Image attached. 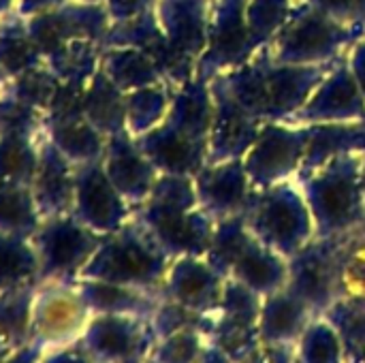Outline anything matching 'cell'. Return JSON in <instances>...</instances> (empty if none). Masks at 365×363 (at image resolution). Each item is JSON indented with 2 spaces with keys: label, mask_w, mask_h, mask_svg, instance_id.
Listing matches in <instances>:
<instances>
[{
  "label": "cell",
  "mask_w": 365,
  "mask_h": 363,
  "mask_svg": "<svg viewBox=\"0 0 365 363\" xmlns=\"http://www.w3.org/2000/svg\"><path fill=\"white\" fill-rule=\"evenodd\" d=\"M361 171H364V182H365V152L361 154Z\"/></svg>",
  "instance_id": "ee69618b"
},
{
  "label": "cell",
  "mask_w": 365,
  "mask_h": 363,
  "mask_svg": "<svg viewBox=\"0 0 365 363\" xmlns=\"http://www.w3.org/2000/svg\"><path fill=\"white\" fill-rule=\"evenodd\" d=\"M261 308H263V297L259 293H255L252 289H248L246 285H242L235 278H227L222 300H220L216 315L259 327Z\"/></svg>",
  "instance_id": "d590c367"
},
{
  "label": "cell",
  "mask_w": 365,
  "mask_h": 363,
  "mask_svg": "<svg viewBox=\"0 0 365 363\" xmlns=\"http://www.w3.org/2000/svg\"><path fill=\"white\" fill-rule=\"evenodd\" d=\"M156 0H109L107 6H109V15L113 17V21H126V19H133L150 9H154Z\"/></svg>",
  "instance_id": "ab89813d"
},
{
  "label": "cell",
  "mask_w": 365,
  "mask_h": 363,
  "mask_svg": "<svg viewBox=\"0 0 365 363\" xmlns=\"http://www.w3.org/2000/svg\"><path fill=\"white\" fill-rule=\"evenodd\" d=\"M212 319H214V315H201V312H195L178 302L160 297V304L150 321H152L156 338H165V336H171V334H178L184 329H201L207 336Z\"/></svg>",
  "instance_id": "e575fe53"
},
{
  "label": "cell",
  "mask_w": 365,
  "mask_h": 363,
  "mask_svg": "<svg viewBox=\"0 0 365 363\" xmlns=\"http://www.w3.org/2000/svg\"><path fill=\"white\" fill-rule=\"evenodd\" d=\"M229 278H235L261 297H267L272 293L287 289L289 259L252 235L240 252V257L235 259Z\"/></svg>",
  "instance_id": "44dd1931"
},
{
  "label": "cell",
  "mask_w": 365,
  "mask_h": 363,
  "mask_svg": "<svg viewBox=\"0 0 365 363\" xmlns=\"http://www.w3.org/2000/svg\"><path fill=\"white\" fill-rule=\"evenodd\" d=\"M171 86L167 81L126 92V131L141 137L156 128L169 113Z\"/></svg>",
  "instance_id": "484cf974"
},
{
  "label": "cell",
  "mask_w": 365,
  "mask_h": 363,
  "mask_svg": "<svg viewBox=\"0 0 365 363\" xmlns=\"http://www.w3.org/2000/svg\"><path fill=\"white\" fill-rule=\"evenodd\" d=\"M77 287L92 315H130L152 319L160 304V295L135 287L90 278H79Z\"/></svg>",
  "instance_id": "cb8c5ba5"
},
{
  "label": "cell",
  "mask_w": 365,
  "mask_h": 363,
  "mask_svg": "<svg viewBox=\"0 0 365 363\" xmlns=\"http://www.w3.org/2000/svg\"><path fill=\"white\" fill-rule=\"evenodd\" d=\"M135 218L171 257H205L216 220L201 210L190 175L160 173Z\"/></svg>",
  "instance_id": "7a4b0ae2"
},
{
  "label": "cell",
  "mask_w": 365,
  "mask_h": 363,
  "mask_svg": "<svg viewBox=\"0 0 365 363\" xmlns=\"http://www.w3.org/2000/svg\"><path fill=\"white\" fill-rule=\"evenodd\" d=\"M79 342L96 363H148L156 334L143 317L92 315Z\"/></svg>",
  "instance_id": "8fae6325"
},
{
  "label": "cell",
  "mask_w": 365,
  "mask_h": 363,
  "mask_svg": "<svg viewBox=\"0 0 365 363\" xmlns=\"http://www.w3.org/2000/svg\"><path fill=\"white\" fill-rule=\"evenodd\" d=\"M344 26L365 30V0H306Z\"/></svg>",
  "instance_id": "8d00e7d4"
},
{
  "label": "cell",
  "mask_w": 365,
  "mask_h": 363,
  "mask_svg": "<svg viewBox=\"0 0 365 363\" xmlns=\"http://www.w3.org/2000/svg\"><path fill=\"white\" fill-rule=\"evenodd\" d=\"M227 278L205 257H178L171 261L160 297L178 302L201 315H216Z\"/></svg>",
  "instance_id": "2e32d148"
},
{
  "label": "cell",
  "mask_w": 365,
  "mask_h": 363,
  "mask_svg": "<svg viewBox=\"0 0 365 363\" xmlns=\"http://www.w3.org/2000/svg\"><path fill=\"white\" fill-rule=\"evenodd\" d=\"M340 242L314 237L289 259V285L319 317L340 300Z\"/></svg>",
  "instance_id": "30bf717a"
},
{
  "label": "cell",
  "mask_w": 365,
  "mask_h": 363,
  "mask_svg": "<svg viewBox=\"0 0 365 363\" xmlns=\"http://www.w3.org/2000/svg\"><path fill=\"white\" fill-rule=\"evenodd\" d=\"M250 237H252V231L248 229L244 214H235V216L216 220L212 244L207 248L205 259L210 261V265L216 272H220L225 278H229L235 259L240 257V252L244 250V246L248 244Z\"/></svg>",
  "instance_id": "f546056e"
},
{
  "label": "cell",
  "mask_w": 365,
  "mask_h": 363,
  "mask_svg": "<svg viewBox=\"0 0 365 363\" xmlns=\"http://www.w3.org/2000/svg\"><path fill=\"white\" fill-rule=\"evenodd\" d=\"M38 357H41V349L36 344H28L17 351H11L6 357L0 359V363H38Z\"/></svg>",
  "instance_id": "b9f144b4"
},
{
  "label": "cell",
  "mask_w": 365,
  "mask_h": 363,
  "mask_svg": "<svg viewBox=\"0 0 365 363\" xmlns=\"http://www.w3.org/2000/svg\"><path fill=\"white\" fill-rule=\"evenodd\" d=\"M323 317L340 334L349 363H365V295L340 297Z\"/></svg>",
  "instance_id": "4316f807"
},
{
  "label": "cell",
  "mask_w": 365,
  "mask_h": 363,
  "mask_svg": "<svg viewBox=\"0 0 365 363\" xmlns=\"http://www.w3.org/2000/svg\"><path fill=\"white\" fill-rule=\"evenodd\" d=\"M308 150L304 165L295 180H302L325 163L342 156V154H364L365 152V120L359 122H329V124H312Z\"/></svg>",
  "instance_id": "603a6c76"
},
{
  "label": "cell",
  "mask_w": 365,
  "mask_h": 363,
  "mask_svg": "<svg viewBox=\"0 0 365 363\" xmlns=\"http://www.w3.org/2000/svg\"><path fill=\"white\" fill-rule=\"evenodd\" d=\"M361 36L365 30L344 26L310 2L299 0L284 26L267 43V49L280 64H329L346 56Z\"/></svg>",
  "instance_id": "5b68a950"
},
{
  "label": "cell",
  "mask_w": 365,
  "mask_h": 363,
  "mask_svg": "<svg viewBox=\"0 0 365 363\" xmlns=\"http://www.w3.org/2000/svg\"><path fill=\"white\" fill-rule=\"evenodd\" d=\"M107 77L122 92H133L165 81L156 62L137 47H115L113 51H109Z\"/></svg>",
  "instance_id": "83f0119b"
},
{
  "label": "cell",
  "mask_w": 365,
  "mask_h": 363,
  "mask_svg": "<svg viewBox=\"0 0 365 363\" xmlns=\"http://www.w3.org/2000/svg\"><path fill=\"white\" fill-rule=\"evenodd\" d=\"M310 128L291 122H263L257 141L244 156L255 190L295 180L308 150Z\"/></svg>",
  "instance_id": "ba28073f"
},
{
  "label": "cell",
  "mask_w": 365,
  "mask_h": 363,
  "mask_svg": "<svg viewBox=\"0 0 365 363\" xmlns=\"http://www.w3.org/2000/svg\"><path fill=\"white\" fill-rule=\"evenodd\" d=\"M207 336L201 329H184L165 338H156L148 363H201Z\"/></svg>",
  "instance_id": "836d02e7"
},
{
  "label": "cell",
  "mask_w": 365,
  "mask_h": 363,
  "mask_svg": "<svg viewBox=\"0 0 365 363\" xmlns=\"http://www.w3.org/2000/svg\"><path fill=\"white\" fill-rule=\"evenodd\" d=\"M9 353H11V351H9L6 347H2V344H0V359H2V357H6Z\"/></svg>",
  "instance_id": "7bdbcfd3"
},
{
  "label": "cell",
  "mask_w": 365,
  "mask_h": 363,
  "mask_svg": "<svg viewBox=\"0 0 365 363\" xmlns=\"http://www.w3.org/2000/svg\"><path fill=\"white\" fill-rule=\"evenodd\" d=\"M349 64L351 71L361 88V92L365 94V36H361L351 49H349Z\"/></svg>",
  "instance_id": "60d3db41"
},
{
  "label": "cell",
  "mask_w": 365,
  "mask_h": 363,
  "mask_svg": "<svg viewBox=\"0 0 365 363\" xmlns=\"http://www.w3.org/2000/svg\"><path fill=\"white\" fill-rule=\"evenodd\" d=\"M207 342L216 347L231 363H250L261 347V336L257 325H246L214 315Z\"/></svg>",
  "instance_id": "f1b7e54d"
},
{
  "label": "cell",
  "mask_w": 365,
  "mask_h": 363,
  "mask_svg": "<svg viewBox=\"0 0 365 363\" xmlns=\"http://www.w3.org/2000/svg\"><path fill=\"white\" fill-rule=\"evenodd\" d=\"M250 363H297V347L289 342H261Z\"/></svg>",
  "instance_id": "74e56055"
},
{
  "label": "cell",
  "mask_w": 365,
  "mask_h": 363,
  "mask_svg": "<svg viewBox=\"0 0 365 363\" xmlns=\"http://www.w3.org/2000/svg\"><path fill=\"white\" fill-rule=\"evenodd\" d=\"M336 62L280 64L272 58L267 45H263L248 62L216 77H220L233 98L257 120L289 122L306 105Z\"/></svg>",
  "instance_id": "6da1fadb"
},
{
  "label": "cell",
  "mask_w": 365,
  "mask_h": 363,
  "mask_svg": "<svg viewBox=\"0 0 365 363\" xmlns=\"http://www.w3.org/2000/svg\"><path fill=\"white\" fill-rule=\"evenodd\" d=\"M210 88L214 96V120L210 128L207 165L244 158L257 141L263 122L233 98L220 77H214Z\"/></svg>",
  "instance_id": "4fadbf2b"
},
{
  "label": "cell",
  "mask_w": 365,
  "mask_h": 363,
  "mask_svg": "<svg viewBox=\"0 0 365 363\" xmlns=\"http://www.w3.org/2000/svg\"><path fill=\"white\" fill-rule=\"evenodd\" d=\"M299 0H248L246 21L257 47H263L284 26Z\"/></svg>",
  "instance_id": "1f68e13d"
},
{
  "label": "cell",
  "mask_w": 365,
  "mask_h": 363,
  "mask_svg": "<svg viewBox=\"0 0 365 363\" xmlns=\"http://www.w3.org/2000/svg\"><path fill=\"white\" fill-rule=\"evenodd\" d=\"M310 205L317 237H342L365 220L361 154H342L297 180Z\"/></svg>",
  "instance_id": "3957f363"
},
{
  "label": "cell",
  "mask_w": 365,
  "mask_h": 363,
  "mask_svg": "<svg viewBox=\"0 0 365 363\" xmlns=\"http://www.w3.org/2000/svg\"><path fill=\"white\" fill-rule=\"evenodd\" d=\"M248 0H214L210 11L207 45L197 62L195 77L212 81L248 62L259 49L246 21Z\"/></svg>",
  "instance_id": "9c48e42d"
},
{
  "label": "cell",
  "mask_w": 365,
  "mask_h": 363,
  "mask_svg": "<svg viewBox=\"0 0 365 363\" xmlns=\"http://www.w3.org/2000/svg\"><path fill=\"white\" fill-rule=\"evenodd\" d=\"M34 287L36 285H24L0 291V344L9 351L32 344Z\"/></svg>",
  "instance_id": "d4e9b609"
},
{
  "label": "cell",
  "mask_w": 365,
  "mask_h": 363,
  "mask_svg": "<svg viewBox=\"0 0 365 363\" xmlns=\"http://www.w3.org/2000/svg\"><path fill=\"white\" fill-rule=\"evenodd\" d=\"M171 257L133 216L120 231L107 235L79 278L143 289L160 295Z\"/></svg>",
  "instance_id": "277c9868"
},
{
  "label": "cell",
  "mask_w": 365,
  "mask_h": 363,
  "mask_svg": "<svg viewBox=\"0 0 365 363\" xmlns=\"http://www.w3.org/2000/svg\"><path fill=\"white\" fill-rule=\"evenodd\" d=\"M319 317L299 295L291 289H282L263 297L259 317L261 342H289L297 344L310 321Z\"/></svg>",
  "instance_id": "7402d4cb"
},
{
  "label": "cell",
  "mask_w": 365,
  "mask_h": 363,
  "mask_svg": "<svg viewBox=\"0 0 365 363\" xmlns=\"http://www.w3.org/2000/svg\"><path fill=\"white\" fill-rule=\"evenodd\" d=\"M365 295V229L342 235L340 242V297Z\"/></svg>",
  "instance_id": "d6a6232c"
},
{
  "label": "cell",
  "mask_w": 365,
  "mask_h": 363,
  "mask_svg": "<svg viewBox=\"0 0 365 363\" xmlns=\"http://www.w3.org/2000/svg\"><path fill=\"white\" fill-rule=\"evenodd\" d=\"M212 0H156V19L175 56L197 71V62L207 45Z\"/></svg>",
  "instance_id": "e0dca14e"
},
{
  "label": "cell",
  "mask_w": 365,
  "mask_h": 363,
  "mask_svg": "<svg viewBox=\"0 0 365 363\" xmlns=\"http://www.w3.org/2000/svg\"><path fill=\"white\" fill-rule=\"evenodd\" d=\"M105 173L109 175L115 190L133 208L141 205L150 197V193L160 175V171L143 154L137 139L128 131L111 135V141L107 145Z\"/></svg>",
  "instance_id": "ac0fdd59"
},
{
  "label": "cell",
  "mask_w": 365,
  "mask_h": 363,
  "mask_svg": "<svg viewBox=\"0 0 365 363\" xmlns=\"http://www.w3.org/2000/svg\"><path fill=\"white\" fill-rule=\"evenodd\" d=\"M92 312L75 282H36L32 302V344L41 351L81 340Z\"/></svg>",
  "instance_id": "52a82bcc"
},
{
  "label": "cell",
  "mask_w": 365,
  "mask_h": 363,
  "mask_svg": "<svg viewBox=\"0 0 365 363\" xmlns=\"http://www.w3.org/2000/svg\"><path fill=\"white\" fill-rule=\"evenodd\" d=\"M38 363H96L90 353L83 349L81 342L68 344V347H60V349H47L41 351Z\"/></svg>",
  "instance_id": "f35d334b"
},
{
  "label": "cell",
  "mask_w": 365,
  "mask_h": 363,
  "mask_svg": "<svg viewBox=\"0 0 365 363\" xmlns=\"http://www.w3.org/2000/svg\"><path fill=\"white\" fill-rule=\"evenodd\" d=\"M244 218L259 242L287 259L317 237L312 212L297 180L255 190Z\"/></svg>",
  "instance_id": "8992f818"
},
{
  "label": "cell",
  "mask_w": 365,
  "mask_h": 363,
  "mask_svg": "<svg viewBox=\"0 0 365 363\" xmlns=\"http://www.w3.org/2000/svg\"><path fill=\"white\" fill-rule=\"evenodd\" d=\"M212 2H214V0H212Z\"/></svg>",
  "instance_id": "bcb514c9"
},
{
  "label": "cell",
  "mask_w": 365,
  "mask_h": 363,
  "mask_svg": "<svg viewBox=\"0 0 365 363\" xmlns=\"http://www.w3.org/2000/svg\"><path fill=\"white\" fill-rule=\"evenodd\" d=\"M359 120H365V94L351 71L346 53L334 64V68L319 83L306 105L289 122L299 126H312Z\"/></svg>",
  "instance_id": "7c38bea8"
},
{
  "label": "cell",
  "mask_w": 365,
  "mask_h": 363,
  "mask_svg": "<svg viewBox=\"0 0 365 363\" xmlns=\"http://www.w3.org/2000/svg\"><path fill=\"white\" fill-rule=\"evenodd\" d=\"M192 180L201 210L207 212L214 220L244 214L255 197L244 158L205 165Z\"/></svg>",
  "instance_id": "9a60e30c"
},
{
  "label": "cell",
  "mask_w": 365,
  "mask_h": 363,
  "mask_svg": "<svg viewBox=\"0 0 365 363\" xmlns=\"http://www.w3.org/2000/svg\"><path fill=\"white\" fill-rule=\"evenodd\" d=\"M105 235L88 227L64 225L51 231L36 250L38 282H75L103 244Z\"/></svg>",
  "instance_id": "5bb4252c"
},
{
  "label": "cell",
  "mask_w": 365,
  "mask_h": 363,
  "mask_svg": "<svg viewBox=\"0 0 365 363\" xmlns=\"http://www.w3.org/2000/svg\"><path fill=\"white\" fill-rule=\"evenodd\" d=\"M295 347L297 363H349L340 334L323 315L310 321Z\"/></svg>",
  "instance_id": "4dcf8cb0"
},
{
  "label": "cell",
  "mask_w": 365,
  "mask_h": 363,
  "mask_svg": "<svg viewBox=\"0 0 365 363\" xmlns=\"http://www.w3.org/2000/svg\"><path fill=\"white\" fill-rule=\"evenodd\" d=\"M361 229H365V220H364V225H361Z\"/></svg>",
  "instance_id": "f6af8a7d"
},
{
  "label": "cell",
  "mask_w": 365,
  "mask_h": 363,
  "mask_svg": "<svg viewBox=\"0 0 365 363\" xmlns=\"http://www.w3.org/2000/svg\"><path fill=\"white\" fill-rule=\"evenodd\" d=\"M135 139L160 173L195 178L207 165V145L178 133L167 122Z\"/></svg>",
  "instance_id": "d6986e66"
},
{
  "label": "cell",
  "mask_w": 365,
  "mask_h": 363,
  "mask_svg": "<svg viewBox=\"0 0 365 363\" xmlns=\"http://www.w3.org/2000/svg\"><path fill=\"white\" fill-rule=\"evenodd\" d=\"M135 216V208L115 190L109 175L101 167H92L83 182V199L79 203L81 225L98 235L120 231Z\"/></svg>",
  "instance_id": "ffe728a7"
}]
</instances>
